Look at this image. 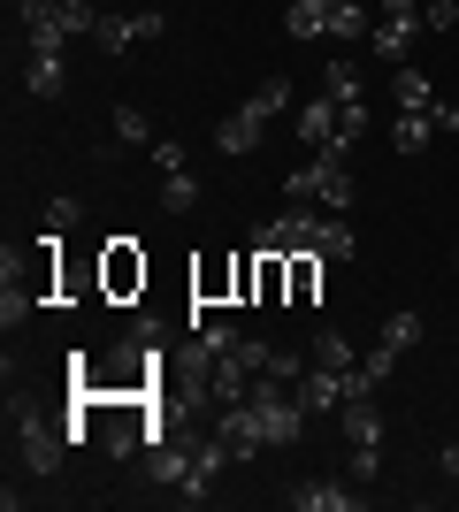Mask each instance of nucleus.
<instances>
[{
  "label": "nucleus",
  "instance_id": "obj_26",
  "mask_svg": "<svg viewBox=\"0 0 459 512\" xmlns=\"http://www.w3.org/2000/svg\"><path fill=\"white\" fill-rule=\"evenodd\" d=\"M115 146H138V153L153 146V123L138 115V107H115Z\"/></svg>",
  "mask_w": 459,
  "mask_h": 512
},
{
  "label": "nucleus",
  "instance_id": "obj_11",
  "mask_svg": "<svg viewBox=\"0 0 459 512\" xmlns=\"http://www.w3.org/2000/svg\"><path fill=\"white\" fill-rule=\"evenodd\" d=\"M291 390H299V406L314 413V421H322V413H345V375H337V367H306Z\"/></svg>",
  "mask_w": 459,
  "mask_h": 512
},
{
  "label": "nucleus",
  "instance_id": "obj_14",
  "mask_svg": "<svg viewBox=\"0 0 459 512\" xmlns=\"http://www.w3.org/2000/svg\"><path fill=\"white\" fill-rule=\"evenodd\" d=\"M146 482H161V490H184V482H192V451L161 436V444L146 451Z\"/></svg>",
  "mask_w": 459,
  "mask_h": 512
},
{
  "label": "nucleus",
  "instance_id": "obj_24",
  "mask_svg": "<svg viewBox=\"0 0 459 512\" xmlns=\"http://www.w3.org/2000/svg\"><path fill=\"white\" fill-rule=\"evenodd\" d=\"M314 367H337V375H352V367H360V352H352L337 329H322V337H314Z\"/></svg>",
  "mask_w": 459,
  "mask_h": 512
},
{
  "label": "nucleus",
  "instance_id": "obj_5",
  "mask_svg": "<svg viewBox=\"0 0 459 512\" xmlns=\"http://www.w3.org/2000/svg\"><path fill=\"white\" fill-rule=\"evenodd\" d=\"M92 283H100V299H108V306H131L138 291H146V253H138V237H108Z\"/></svg>",
  "mask_w": 459,
  "mask_h": 512
},
{
  "label": "nucleus",
  "instance_id": "obj_21",
  "mask_svg": "<svg viewBox=\"0 0 459 512\" xmlns=\"http://www.w3.org/2000/svg\"><path fill=\"white\" fill-rule=\"evenodd\" d=\"M314 253H322V260H352V253H360V237H352L345 214H322V237H314Z\"/></svg>",
  "mask_w": 459,
  "mask_h": 512
},
{
  "label": "nucleus",
  "instance_id": "obj_12",
  "mask_svg": "<svg viewBox=\"0 0 459 512\" xmlns=\"http://www.w3.org/2000/svg\"><path fill=\"white\" fill-rule=\"evenodd\" d=\"M322 268H329L322 253H291L284 260V306H314L322 299Z\"/></svg>",
  "mask_w": 459,
  "mask_h": 512
},
{
  "label": "nucleus",
  "instance_id": "obj_34",
  "mask_svg": "<svg viewBox=\"0 0 459 512\" xmlns=\"http://www.w3.org/2000/svg\"><path fill=\"white\" fill-rule=\"evenodd\" d=\"M322 8H337V0H322Z\"/></svg>",
  "mask_w": 459,
  "mask_h": 512
},
{
  "label": "nucleus",
  "instance_id": "obj_13",
  "mask_svg": "<svg viewBox=\"0 0 459 512\" xmlns=\"http://www.w3.org/2000/svg\"><path fill=\"white\" fill-rule=\"evenodd\" d=\"M291 505L299 512H352L360 505V482H291Z\"/></svg>",
  "mask_w": 459,
  "mask_h": 512
},
{
  "label": "nucleus",
  "instance_id": "obj_3",
  "mask_svg": "<svg viewBox=\"0 0 459 512\" xmlns=\"http://www.w3.org/2000/svg\"><path fill=\"white\" fill-rule=\"evenodd\" d=\"M284 192L306 199V207H329V214H345L352 199H360V184H352V161L345 153H306V169L284 176Z\"/></svg>",
  "mask_w": 459,
  "mask_h": 512
},
{
  "label": "nucleus",
  "instance_id": "obj_18",
  "mask_svg": "<svg viewBox=\"0 0 459 512\" xmlns=\"http://www.w3.org/2000/svg\"><path fill=\"white\" fill-rule=\"evenodd\" d=\"M375 344H383L391 360H406V352H414V344H421V314H414V306H398V314L383 321V337H375Z\"/></svg>",
  "mask_w": 459,
  "mask_h": 512
},
{
  "label": "nucleus",
  "instance_id": "obj_16",
  "mask_svg": "<svg viewBox=\"0 0 459 512\" xmlns=\"http://www.w3.org/2000/svg\"><path fill=\"white\" fill-rule=\"evenodd\" d=\"M398 107H406V115H437V85H429V77H421L414 62H398Z\"/></svg>",
  "mask_w": 459,
  "mask_h": 512
},
{
  "label": "nucleus",
  "instance_id": "obj_20",
  "mask_svg": "<svg viewBox=\"0 0 459 512\" xmlns=\"http://www.w3.org/2000/svg\"><path fill=\"white\" fill-rule=\"evenodd\" d=\"M284 31H291V39H329V8H322V0H291Z\"/></svg>",
  "mask_w": 459,
  "mask_h": 512
},
{
  "label": "nucleus",
  "instance_id": "obj_15",
  "mask_svg": "<svg viewBox=\"0 0 459 512\" xmlns=\"http://www.w3.org/2000/svg\"><path fill=\"white\" fill-rule=\"evenodd\" d=\"M414 31H421V16H375V54H383V62H406V54H414Z\"/></svg>",
  "mask_w": 459,
  "mask_h": 512
},
{
  "label": "nucleus",
  "instance_id": "obj_7",
  "mask_svg": "<svg viewBox=\"0 0 459 512\" xmlns=\"http://www.w3.org/2000/svg\"><path fill=\"white\" fill-rule=\"evenodd\" d=\"M161 31H169L161 8H138V16H108V8H100V31H92V39H100V54H131L138 39H161Z\"/></svg>",
  "mask_w": 459,
  "mask_h": 512
},
{
  "label": "nucleus",
  "instance_id": "obj_28",
  "mask_svg": "<svg viewBox=\"0 0 459 512\" xmlns=\"http://www.w3.org/2000/svg\"><path fill=\"white\" fill-rule=\"evenodd\" d=\"M153 169H161V176H184V169H192V161H184V138H153Z\"/></svg>",
  "mask_w": 459,
  "mask_h": 512
},
{
  "label": "nucleus",
  "instance_id": "obj_17",
  "mask_svg": "<svg viewBox=\"0 0 459 512\" xmlns=\"http://www.w3.org/2000/svg\"><path fill=\"white\" fill-rule=\"evenodd\" d=\"M429 138H437V115H406V107L391 115V153H421Z\"/></svg>",
  "mask_w": 459,
  "mask_h": 512
},
{
  "label": "nucleus",
  "instance_id": "obj_9",
  "mask_svg": "<svg viewBox=\"0 0 459 512\" xmlns=\"http://www.w3.org/2000/svg\"><path fill=\"white\" fill-rule=\"evenodd\" d=\"M261 130H268V115H261V107H253V100H238V107H230V115H222V123H215V146L230 153V161H245V153L261 146Z\"/></svg>",
  "mask_w": 459,
  "mask_h": 512
},
{
  "label": "nucleus",
  "instance_id": "obj_19",
  "mask_svg": "<svg viewBox=\"0 0 459 512\" xmlns=\"http://www.w3.org/2000/svg\"><path fill=\"white\" fill-rule=\"evenodd\" d=\"M345 436H352V444H383V413H375V390H368V398H345Z\"/></svg>",
  "mask_w": 459,
  "mask_h": 512
},
{
  "label": "nucleus",
  "instance_id": "obj_30",
  "mask_svg": "<svg viewBox=\"0 0 459 512\" xmlns=\"http://www.w3.org/2000/svg\"><path fill=\"white\" fill-rule=\"evenodd\" d=\"M77 214H85L77 199H46V230H54V237H69V230H77Z\"/></svg>",
  "mask_w": 459,
  "mask_h": 512
},
{
  "label": "nucleus",
  "instance_id": "obj_6",
  "mask_svg": "<svg viewBox=\"0 0 459 512\" xmlns=\"http://www.w3.org/2000/svg\"><path fill=\"white\" fill-rule=\"evenodd\" d=\"M314 237H322V207H306V199H291L276 222H261V237H253V253H314Z\"/></svg>",
  "mask_w": 459,
  "mask_h": 512
},
{
  "label": "nucleus",
  "instance_id": "obj_22",
  "mask_svg": "<svg viewBox=\"0 0 459 512\" xmlns=\"http://www.w3.org/2000/svg\"><path fill=\"white\" fill-rule=\"evenodd\" d=\"M253 306H284V253H261V268H253Z\"/></svg>",
  "mask_w": 459,
  "mask_h": 512
},
{
  "label": "nucleus",
  "instance_id": "obj_31",
  "mask_svg": "<svg viewBox=\"0 0 459 512\" xmlns=\"http://www.w3.org/2000/svg\"><path fill=\"white\" fill-rule=\"evenodd\" d=\"M268 375H276V383H299V375H306V360H299V352H284V344H276V360H268Z\"/></svg>",
  "mask_w": 459,
  "mask_h": 512
},
{
  "label": "nucleus",
  "instance_id": "obj_33",
  "mask_svg": "<svg viewBox=\"0 0 459 512\" xmlns=\"http://www.w3.org/2000/svg\"><path fill=\"white\" fill-rule=\"evenodd\" d=\"M383 16H421V0H383Z\"/></svg>",
  "mask_w": 459,
  "mask_h": 512
},
{
  "label": "nucleus",
  "instance_id": "obj_32",
  "mask_svg": "<svg viewBox=\"0 0 459 512\" xmlns=\"http://www.w3.org/2000/svg\"><path fill=\"white\" fill-rule=\"evenodd\" d=\"M444 482H459V436L444 444Z\"/></svg>",
  "mask_w": 459,
  "mask_h": 512
},
{
  "label": "nucleus",
  "instance_id": "obj_4",
  "mask_svg": "<svg viewBox=\"0 0 459 512\" xmlns=\"http://www.w3.org/2000/svg\"><path fill=\"white\" fill-rule=\"evenodd\" d=\"M69 444H77V436H69V421H46L39 406H23L16 413V451H23V467L39 474H62V459H69Z\"/></svg>",
  "mask_w": 459,
  "mask_h": 512
},
{
  "label": "nucleus",
  "instance_id": "obj_23",
  "mask_svg": "<svg viewBox=\"0 0 459 512\" xmlns=\"http://www.w3.org/2000/svg\"><path fill=\"white\" fill-rule=\"evenodd\" d=\"M322 92H329V100H345V107H360V100H368V92H360V62H329Z\"/></svg>",
  "mask_w": 459,
  "mask_h": 512
},
{
  "label": "nucleus",
  "instance_id": "obj_8",
  "mask_svg": "<svg viewBox=\"0 0 459 512\" xmlns=\"http://www.w3.org/2000/svg\"><path fill=\"white\" fill-rule=\"evenodd\" d=\"M23 92H31V100H62L69 92L62 46H23Z\"/></svg>",
  "mask_w": 459,
  "mask_h": 512
},
{
  "label": "nucleus",
  "instance_id": "obj_29",
  "mask_svg": "<svg viewBox=\"0 0 459 512\" xmlns=\"http://www.w3.org/2000/svg\"><path fill=\"white\" fill-rule=\"evenodd\" d=\"M253 107H261L268 123H276V115H284V107H291V85H284V77H268V85L253 92Z\"/></svg>",
  "mask_w": 459,
  "mask_h": 512
},
{
  "label": "nucleus",
  "instance_id": "obj_1",
  "mask_svg": "<svg viewBox=\"0 0 459 512\" xmlns=\"http://www.w3.org/2000/svg\"><path fill=\"white\" fill-rule=\"evenodd\" d=\"M299 146L306 153H345L352 161V146L368 138V100L360 107H345V100H329V92H314V100H299Z\"/></svg>",
  "mask_w": 459,
  "mask_h": 512
},
{
  "label": "nucleus",
  "instance_id": "obj_10",
  "mask_svg": "<svg viewBox=\"0 0 459 512\" xmlns=\"http://www.w3.org/2000/svg\"><path fill=\"white\" fill-rule=\"evenodd\" d=\"M215 436L230 444V459H261V451H268V436H261V421H253V406H222V413H215Z\"/></svg>",
  "mask_w": 459,
  "mask_h": 512
},
{
  "label": "nucleus",
  "instance_id": "obj_27",
  "mask_svg": "<svg viewBox=\"0 0 459 512\" xmlns=\"http://www.w3.org/2000/svg\"><path fill=\"white\" fill-rule=\"evenodd\" d=\"M345 482H360V490L383 482V444H352V474H345Z\"/></svg>",
  "mask_w": 459,
  "mask_h": 512
},
{
  "label": "nucleus",
  "instance_id": "obj_2",
  "mask_svg": "<svg viewBox=\"0 0 459 512\" xmlns=\"http://www.w3.org/2000/svg\"><path fill=\"white\" fill-rule=\"evenodd\" d=\"M16 23H23V46H69L100 31V8L92 0H16Z\"/></svg>",
  "mask_w": 459,
  "mask_h": 512
},
{
  "label": "nucleus",
  "instance_id": "obj_25",
  "mask_svg": "<svg viewBox=\"0 0 459 512\" xmlns=\"http://www.w3.org/2000/svg\"><path fill=\"white\" fill-rule=\"evenodd\" d=\"M161 207H169V214H192L199 207V176L192 169H184V176H161Z\"/></svg>",
  "mask_w": 459,
  "mask_h": 512
}]
</instances>
